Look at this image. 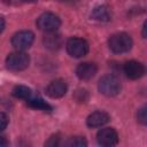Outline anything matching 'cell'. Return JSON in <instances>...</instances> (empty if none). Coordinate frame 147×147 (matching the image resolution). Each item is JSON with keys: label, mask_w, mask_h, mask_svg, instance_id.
Masks as SVG:
<instances>
[{"label": "cell", "mask_w": 147, "mask_h": 147, "mask_svg": "<svg viewBox=\"0 0 147 147\" xmlns=\"http://www.w3.org/2000/svg\"><path fill=\"white\" fill-rule=\"evenodd\" d=\"M123 71L126 75L127 78L130 79H139L144 76L145 74V67L142 63L131 60L124 63L123 65Z\"/></svg>", "instance_id": "cell-8"}, {"label": "cell", "mask_w": 147, "mask_h": 147, "mask_svg": "<svg viewBox=\"0 0 147 147\" xmlns=\"http://www.w3.org/2000/svg\"><path fill=\"white\" fill-rule=\"evenodd\" d=\"M146 106H142L139 110H138V114H137V117H138V121L141 123V124H146L147 123V110H146Z\"/></svg>", "instance_id": "cell-17"}, {"label": "cell", "mask_w": 147, "mask_h": 147, "mask_svg": "<svg viewBox=\"0 0 147 147\" xmlns=\"http://www.w3.org/2000/svg\"><path fill=\"white\" fill-rule=\"evenodd\" d=\"M13 95L17 99H23V100H29L31 98V90L28 87V86H24V85H16L14 88H13Z\"/></svg>", "instance_id": "cell-14"}, {"label": "cell", "mask_w": 147, "mask_h": 147, "mask_svg": "<svg viewBox=\"0 0 147 147\" xmlns=\"http://www.w3.org/2000/svg\"><path fill=\"white\" fill-rule=\"evenodd\" d=\"M91 17L95 21H100V22H108L111 17V13L109 10V8L105 5L98 6L95 7L92 13H91Z\"/></svg>", "instance_id": "cell-13"}, {"label": "cell", "mask_w": 147, "mask_h": 147, "mask_svg": "<svg viewBox=\"0 0 147 147\" xmlns=\"http://www.w3.org/2000/svg\"><path fill=\"white\" fill-rule=\"evenodd\" d=\"M98 68L92 62H83L76 68V75L82 80H88L95 76Z\"/></svg>", "instance_id": "cell-10"}, {"label": "cell", "mask_w": 147, "mask_h": 147, "mask_svg": "<svg viewBox=\"0 0 147 147\" xmlns=\"http://www.w3.org/2000/svg\"><path fill=\"white\" fill-rule=\"evenodd\" d=\"M7 125H8V116L5 113L0 111V132L3 131L7 127Z\"/></svg>", "instance_id": "cell-18"}, {"label": "cell", "mask_w": 147, "mask_h": 147, "mask_svg": "<svg viewBox=\"0 0 147 147\" xmlns=\"http://www.w3.org/2000/svg\"><path fill=\"white\" fill-rule=\"evenodd\" d=\"M98 88L100 93L106 96H115L121 91V83L118 78L114 75H105L100 78Z\"/></svg>", "instance_id": "cell-2"}, {"label": "cell", "mask_w": 147, "mask_h": 147, "mask_svg": "<svg viewBox=\"0 0 147 147\" xmlns=\"http://www.w3.org/2000/svg\"><path fill=\"white\" fill-rule=\"evenodd\" d=\"M59 140H60L59 136H53V137L49 138L48 141L45 142V145H47V146H56V145H59Z\"/></svg>", "instance_id": "cell-19"}, {"label": "cell", "mask_w": 147, "mask_h": 147, "mask_svg": "<svg viewBox=\"0 0 147 147\" xmlns=\"http://www.w3.org/2000/svg\"><path fill=\"white\" fill-rule=\"evenodd\" d=\"M23 2H34V1H37V0H22Z\"/></svg>", "instance_id": "cell-22"}, {"label": "cell", "mask_w": 147, "mask_h": 147, "mask_svg": "<svg viewBox=\"0 0 147 147\" xmlns=\"http://www.w3.org/2000/svg\"><path fill=\"white\" fill-rule=\"evenodd\" d=\"M96 140L101 146H115L118 142V134L113 127H105L98 132Z\"/></svg>", "instance_id": "cell-7"}, {"label": "cell", "mask_w": 147, "mask_h": 147, "mask_svg": "<svg viewBox=\"0 0 147 147\" xmlns=\"http://www.w3.org/2000/svg\"><path fill=\"white\" fill-rule=\"evenodd\" d=\"M47 34L44 37V45L46 48L51 49V51H55L59 49L62 45V39L60 37V34L55 33V32H46Z\"/></svg>", "instance_id": "cell-12"}, {"label": "cell", "mask_w": 147, "mask_h": 147, "mask_svg": "<svg viewBox=\"0 0 147 147\" xmlns=\"http://www.w3.org/2000/svg\"><path fill=\"white\" fill-rule=\"evenodd\" d=\"M7 145H8V141H7V139H6L5 137L0 136V146H7Z\"/></svg>", "instance_id": "cell-20"}, {"label": "cell", "mask_w": 147, "mask_h": 147, "mask_svg": "<svg viewBox=\"0 0 147 147\" xmlns=\"http://www.w3.org/2000/svg\"><path fill=\"white\" fill-rule=\"evenodd\" d=\"M30 56L23 51L10 53L6 59V67L11 71H22L29 67Z\"/></svg>", "instance_id": "cell-3"}, {"label": "cell", "mask_w": 147, "mask_h": 147, "mask_svg": "<svg viewBox=\"0 0 147 147\" xmlns=\"http://www.w3.org/2000/svg\"><path fill=\"white\" fill-rule=\"evenodd\" d=\"M3 29H5V20H3V17L0 16V33L3 31Z\"/></svg>", "instance_id": "cell-21"}, {"label": "cell", "mask_w": 147, "mask_h": 147, "mask_svg": "<svg viewBox=\"0 0 147 147\" xmlns=\"http://www.w3.org/2000/svg\"><path fill=\"white\" fill-rule=\"evenodd\" d=\"M28 105H29V107H31L33 109H38V110H42V111H51L52 110V107L40 98H33V99L30 98L28 100Z\"/></svg>", "instance_id": "cell-15"}, {"label": "cell", "mask_w": 147, "mask_h": 147, "mask_svg": "<svg viewBox=\"0 0 147 147\" xmlns=\"http://www.w3.org/2000/svg\"><path fill=\"white\" fill-rule=\"evenodd\" d=\"M64 145L70 147H83L87 145V141L84 139V137H71L64 142Z\"/></svg>", "instance_id": "cell-16"}, {"label": "cell", "mask_w": 147, "mask_h": 147, "mask_svg": "<svg viewBox=\"0 0 147 147\" xmlns=\"http://www.w3.org/2000/svg\"><path fill=\"white\" fill-rule=\"evenodd\" d=\"M62 1H78V0H62Z\"/></svg>", "instance_id": "cell-23"}, {"label": "cell", "mask_w": 147, "mask_h": 147, "mask_svg": "<svg viewBox=\"0 0 147 147\" xmlns=\"http://www.w3.org/2000/svg\"><path fill=\"white\" fill-rule=\"evenodd\" d=\"M34 40V34L30 30H22L16 32L11 38V45L16 51H25L31 47Z\"/></svg>", "instance_id": "cell-6"}, {"label": "cell", "mask_w": 147, "mask_h": 147, "mask_svg": "<svg viewBox=\"0 0 147 147\" xmlns=\"http://www.w3.org/2000/svg\"><path fill=\"white\" fill-rule=\"evenodd\" d=\"M67 52L69 53V55H71L72 57H83L87 54L88 52V42L83 39V38H78V37H72L70 39H68L67 44Z\"/></svg>", "instance_id": "cell-5"}, {"label": "cell", "mask_w": 147, "mask_h": 147, "mask_svg": "<svg viewBox=\"0 0 147 147\" xmlns=\"http://www.w3.org/2000/svg\"><path fill=\"white\" fill-rule=\"evenodd\" d=\"M110 117L106 111H94L88 115L86 119V124L90 127H101L109 122Z\"/></svg>", "instance_id": "cell-11"}, {"label": "cell", "mask_w": 147, "mask_h": 147, "mask_svg": "<svg viewBox=\"0 0 147 147\" xmlns=\"http://www.w3.org/2000/svg\"><path fill=\"white\" fill-rule=\"evenodd\" d=\"M36 23L38 29L44 32H55L61 25V20L59 18L57 15L46 11L37 18Z\"/></svg>", "instance_id": "cell-4"}, {"label": "cell", "mask_w": 147, "mask_h": 147, "mask_svg": "<svg viewBox=\"0 0 147 147\" xmlns=\"http://www.w3.org/2000/svg\"><path fill=\"white\" fill-rule=\"evenodd\" d=\"M67 90H68V86L63 79H55L47 85L46 94L52 99H59L67 93Z\"/></svg>", "instance_id": "cell-9"}, {"label": "cell", "mask_w": 147, "mask_h": 147, "mask_svg": "<svg viewBox=\"0 0 147 147\" xmlns=\"http://www.w3.org/2000/svg\"><path fill=\"white\" fill-rule=\"evenodd\" d=\"M132 44H133L132 42V38L130 37V34H127L125 32L114 33L108 39L109 48L114 53H117V54L129 52L131 49V47H132Z\"/></svg>", "instance_id": "cell-1"}]
</instances>
